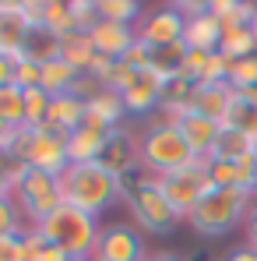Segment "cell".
<instances>
[{"label":"cell","mask_w":257,"mask_h":261,"mask_svg":"<svg viewBox=\"0 0 257 261\" xmlns=\"http://www.w3.org/2000/svg\"><path fill=\"white\" fill-rule=\"evenodd\" d=\"M152 254L145 247V237L141 229H134L127 222H117V226H106L99 244H95V261H145Z\"/></svg>","instance_id":"9"},{"label":"cell","mask_w":257,"mask_h":261,"mask_svg":"<svg viewBox=\"0 0 257 261\" xmlns=\"http://www.w3.org/2000/svg\"><path fill=\"white\" fill-rule=\"evenodd\" d=\"M145 261H187V258H180V254H173V251H152Z\"/></svg>","instance_id":"47"},{"label":"cell","mask_w":257,"mask_h":261,"mask_svg":"<svg viewBox=\"0 0 257 261\" xmlns=\"http://www.w3.org/2000/svg\"><path fill=\"white\" fill-rule=\"evenodd\" d=\"M43 29H46V32H53L56 39L78 32V21H74V7H71V0H46Z\"/></svg>","instance_id":"25"},{"label":"cell","mask_w":257,"mask_h":261,"mask_svg":"<svg viewBox=\"0 0 257 261\" xmlns=\"http://www.w3.org/2000/svg\"><path fill=\"white\" fill-rule=\"evenodd\" d=\"M124 201H127L137 229H145V233H169L180 222L176 208L166 201V194L159 191L155 176H137L134 184L127 180L124 184Z\"/></svg>","instance_id":"5"},{"label":"cell","mask_w":257,"mask_h":261,"mask_svg":"<svg viewBox=\"0 0 257 261\" xmlns=\"http://www.w3.org/2000/svg\"><path fill=\"white\" fill-rule=\"evenodd\" d=\"M222 127L240 130V134H247V138H254V141H257V106L236 92V99H233V106H229V113H225Z\"/></svg>","instance_id":"27"},{"label":"cell","mask_w":257,"mask_h":261,"mask_svg":"<svg viewBox=\"0 0 257 261\" xmlns=\"http://www.w3.org/2000/svg\"><path fill=\"white\" fill-rule=\"evenodd\" d=\"M113 130H102V127H92V124H81L67 138V159L71 166H85V163H99L102 152H106V141H109Z\"/></svg>","instance_id":"16"},{"label":"cell","mask_w":257,"mask_h":261,"mask_svg":"<svg viewBox=\"0 0 257 261\" xmlns=\"http://www.w3.org/2000/svg\"><path fill=\"white\" fill-rule=\"evenodd\" d=\"M243 155H254V138H247V134H240V130L222 127L218 141H215L212 159H229V163H236V159H243Z\"/></svg>","instance_id":"29"},{"label":"cell","mask_w":257,"mask_h":261,"mask_svg":"<svg viewBox=\"0 0 257 261\" xmlns=\"http://www.w3.org/2000/svg\"><path fill=\"white\" fill-rule=\"evenodd\" d=\"M250 205H254V191H243V187H215L212 194L187 216V222L201 237H225L229 229H236L240 222H247Z\"/></svg>","instance_id":"3"},{"label":"cell","mask_w":257,"mask_h":261,"mask_svg":"<svg viewBox=\"0 0 257 261\" xmlns=\"http://www.w3.org/2000/svg\"><path fill=\"white\" fill-rule=\"evenodd\" d=\"M218 53H222V57H229V60H247V57H254V53H257L254 29H250V25H243V29L225 32V36H222V46H218Z\"/></svg>","instance_id":"30"},{"label":"cell","mask_w":257,"mask_h":261,"mask_svg":"<svg viewBox=\"0 0 257 261\" xmlns=\"http://www.w3.org/2000/svg\"><path fill=\"white\" fill-rule=\"evenodd\" d=\"M88 117V102L85 99H78L74 92H67V95H56L53 99V110H49V127H56L60 134H74V130L85 124Z\"/></svg>","instance_id":"20"},{"label":"cell","mask_w":257,"mask_h":261,"mask_svg":"<svg viewBox=\"0 0 257 261\" xmlns=\"http://www.w3.org/2000/svg\"><path fill=\"white\" fill-rule=\"evenodd\" d=\"M173 124L180 127V134L187 138V145H190V152H194L197 159H212L215 141H218V134H222V124H215V120L194 113V110H187V113L176 117Z\"/></svg>","instance_id":"14"},{"label":"cell","mask_w":257,"mask_h":261,"mask_svg":"<svg viewBox=\"0 0 257 261\" xmlns=\"http://www.w3.org/2000/svg\"><path fill=\"white\" fill-rule=\"evenodd\" d=\"M194 88H197V82H190V78H183V74L169 78V82H166V88H162V102H159V113H162L166 120H176V117H183V113L190 110Z\"/></svg>","instance_id":"21"},{"label":"cell","mask_w":257,"mask_h":261,"mask_svg":"<svg viewBox=\"0 0 257 261\" xmlns=\"http://www.w3.org/2000/svg\"><path fill=\"white\" fill-rule=\"evenodd\" d=\"M229 85H233V92L257 88V53L247 57V60H233V67H229Z\"/></svg>","instance_id":"35"},{"label":"cell","mask_w":257,"mask_h":261,"mask_svg":"<svg viewBox=\"0 0 257 261\" xmlns=\"http://www.w3.org/2000/svg\"><path fill=\"white\" fill-rule=\"evenodd\" d=\"M78 99H85V102H92L99 92H102V82L95 78V74H78V82H74V88H71Z\"/></svg>","instance_id":"40"},{"label":"cell","mask_w":257,"mask_h":261,"mask_svg":"<svg viewBox=\"0 0 257 261\" xmlns=\"http://www.w3.org/2000/svg\"><path fill=\"white\" fill-rule=\"evenodd\" d=\"M60 191H64V205H74L88 216H102L113 201L124 198V184L109 170H102L99 163L85 166H67V173L60 176Z\"/></svg>","instance_id":"1"},{"label":"cell","mask_w":257,"mask_h":261,"mask_svg":"<svg viewBox=\"0 0 257 261\" xmlns=\"http://www.w3.org/2000/svg\"><path fill=\"white\" fill-rule=\"evenodd\" d=\"M233 99H236L233 85H197L194 88V99H190V110L215 120V124H222L229 106H233Z\"/></svg>","instance_id":"18"},{"label":"cell","mask_w":257,"mask_h":261,"mask_svg":"<svg viewBox=\"0 0 257 261\" xmlns=\"http://www.w3.org/2000/svg\"><path fill=\"white\" fill-rule=\"evenodd\" d=\"M25 60H36V64H49L60 57V39L46 29H32L28 39H25V49H21Z\"/></svg>","instance_id":"28"},{"label":"cell","mask_w":257,"mask_h":261,"mask_svg":"<svg viewBox=\"0 0 257 261\" xmlns=\"http://www.w3.org/2000/svg\"><path fill=\"white\" fill-rule=\"evenodd\" d=\"M28 21L21 18V0H0V53L4 57H21L28 39Z\"/></svg>","instance_id":"15"},{"label":"cell","mask_w":257,"mask_h":261,"mask_svg":"<svg viewBox=\"0 0 257 261\" xmlns=\"http://www.w3.org/2000/svg\"><path fill=\"white\" fill-rule=\"evenodd\" d=\"M247 244L257 247V201L250 205V212H247Z\"/></svg>","instance_id":"43"},{"label":"cell","mask_w":257,"mask_h":261,"mask_svg":"<svg viewBox=\"0 0 257 261\" xmlns=\"http://www.w3.org/2000/svg\"><path fill=\"white\" fill-rule=\"evenodd\" d=\"M127 106H124V99L117 95V92H99L92 102H88V117L85 124H92V127H102V130H117L124 127V120H127Z\"/></svg>","instance_id":"19"},{"label":"cell","mask_w":257,"mask_h":261,"mask_svg":"<svg viewBox=\"0 0 257 261\" xmlns=\"http://www.w3.org/2000/svg\"><path fill=\"white\" fill-rule=\"evenodd\" d=\"M88 39L95 46V53L99 57H109V60H124L134 43H137V29L134 25H117V21H95L92 25V32H88Z\"/></svg>","instance_id":"13"},{"label":"cell","mask_w":257,"mask_h":261,"mask_svg":"<svg viewBox=\"0 0 257 261\" xmlns=\"http://www.w3.org/2000/svg\"><path fill=\"white\" fill-rule=\"evenodd\" d=\"M67 258H71V254H67V251H60L56 244H49L43 254H39V261H67Z\"/></svg>","instance_id":"45"},{"label":"cell","mask_w":257,"mask_h":261,"mask_svg":"<svg viewBox=\"0 0 257 261\" xmlns=\"http://www.w3.org/2000/svg\"><path fill=\"white\" fill-rule=\"evenodd\" d=\"M88 74H95L99 82H102V88L106 92H124V88L130 85V78L137 74V71H130L124 60H109V57H95V64H92V71Z\"/></svg>","instance_id":"24"},{"label":"cell","mask_w":257,"mask_h":261,"mask_svg":"<svg viewBox=\"0 0 257 261\" xmlns=\"http://www.w3.org/2000/svg\"><path fill=\"white\" fill-rule=\"evenodd\" d=\"M14 201L21 208V216L28 219V226H39L43 219H49L60 205H64V191H60V176L28 170L21 176V184L14 187Z\"/></svg>","instance_id":"7"},{"label":"cell","mask_w":257,"mask_h":261,"mask_svg":"<svg viewBox=\"0 0 257 261\" xmlns=\"http://www.w3.org/2000/svg\"><path fill=\"white\" fill-rule=\"evenodd\" d=\"M14 85V57H4L0 53V88Z\"/></svg>","instance_id":"42"},{"label":"cell","mask_w":257,"mask_h":261,"mask_svg":"<svg viewBox=\"0 0 257 261\" xmlns=\"http://www.w3.org/2000/svg\"><path fill=\"white\" fill-rule=\"evenodd\" d=\"M254 194H257V166H254Z\"/></svg>","instance_id":"50"},{"label":"cell","mask_w":257,"mask_h":261,"mask_svg":"<svg viewBox=\"0 0 257 261\" xmlns=\"http://www.w3.org/2000/svg\"><path fill=\"white\" fill-rule=\"evenodd\" d=\"M155 184H159V191L166 194V201L176 208L180 219H187L215 191L212 176H208V159H194L190 166H183V170H176V173L155 176Z\"/></svg>","instance_id":"6"},{"label":"cell","mask_w":257,"mask_h":261,"mask_svg":"<svg viewBox=\"0 0 257 261\" xmlns=\"http://www.w3.org/2000/svg\"><path fill=\"white\" fill-rule=\"evenodd\" d=\"M162 88H166V82H162L155 71H137V74L130 78V85L120 92V99H124V106H127L130 117H145V113L159 110Z\"/></svg>","instance_id":"12"},{"label":"cell","mask_w":257,"mask_h":261,"mask_svg":"<svg viewBox=\"0 0 257 261\" xmlns=\"http://www.w3.org/2000/svg\"><path fill=\"white\" fill-rule=\"evenodd\" d=\"M99 18L117 21V25H134V21H141V4H134V0H99Z\"/></svg>","instance_id":"32"},{"label":"cell","mask_w":257,"mask_h":261,"mask_svg":"<svg viewBox=\"0 0 257 261\" xmlns=\"http://www.w3.org/2000/svg\"><path fill=\"white\" fill-rule=\"evenodd\" d=\"M32 170L49 176H64L71 159H67V134H60L56 127H36V145H32V159H28Z\"/></svg>","instance_id":"11"},{"label":"cell","mask_w":257,"mask_h":261,"mask_svg":"<svg viewBox=\"0 0 257 261\" xmlns=\"http://www.w3.org/2000/svg\"><path fill=\"white\" fill-rule=\"evenodd\" d=\"M60 57H64L78 74H88L99 53H95V46H92V39H88V32H71V36L60 39Z\"/></svg>","instance_id":"22"},{"label":"cell","mask_w":257,"mask_h":261,"mask_svg":"<svg viewBox=\"0 0 257 261\" xmlns=\"http://www.w3.org/2000/svg\"><path fill=\"white\" fill-rule=\"evenodd\" d=\"M0 120L11 127H25V92L21 88H0Z\"/></svg>","instance_id":"33"},{"label":"cell","mask_w":257,"mask_h":261,"mask_svg":"<svg viewBox=\"0 0 257 261\" xmlns=\"http://www.w3.org/2000/svg\"><path fill=\"white\" fill-rule=\"evenodd\" d=\"M11 138H14V127L0 120V152H7V145H11Z\"/></svg>","instance_id":"46"},{"label":"cell","mask_w":257,"mask_h":261,"mask_svg":"<svg viewBox=\"0 0 257 261\" xmlns=\"http://www.w3.org/2000/svg\"><path fill=\"white\" fill-rule=\"evenodd\" d=\"M53 110V95L46 88H28L25 92V127H46Z\"/></svg>","instance_id":"31"},{"label":"cell","mask_w":257,"mask_h":261,"mask_svg":"<svg viewBox=\"0 0 257 261\" xmlns=\"http://www.w3.org/2000/svg\"><path fill=\"white\" fill-rule=\"evenodd\" d=\"M152 53H155V49H148V46L137 39V43H134V49L124 57V64H127L130 71H148V67H152Z\"/></svg>","instance_id":"39"},{"label":"cell","mask_w":257,"mask_h":261,"mask_svg":"<svg viewBox=\"0 0 257 261\" xmlns=\"http://www.w3.org/2000/svg\"><path fill=\"white\" fill-rule=\"evenodd\" d=\"M250 29H254V36H257V11H254V21H250Z\"/></svg>","instance_id":"48"},{"label":"cell","mask_w":257,"mask_h":261,"mask_svg":"<svg viewBox=\"0 0 257 261\" xmlns=\"http://www.w3.org/2000/svg\"><path fill=\"white\" fill-rule=\"evenodd\" d=\"M254 159H257V141H254Z\"/></svg>","instance_id":"51"},{"label":"cell","mask_w":257,"mask_h":261,"mask_svg":"<svg viewBox=\"0 0 257 261\" xmlns=\"http://www.w3.org/2000/svg\"><path fill=\"white\" fill-rule=\"evenodd\" d=\"M46 247H49V240L43 237V229L39 226H25L21 229V251H25V261H39Z\"/></svg>","instance_id":"38"},{"label":"cell","mask_w":257,"mask_h":261,"mask_svg":"<svg viewBox=\"0 0 257 261\" xmlns=\"http://www.w3.org/2000/svg\"><path fill=\"white\" fill-rule=\"evenodd\" d=\"M74 82H78V71H74L64 57L43 64V88L53 95V99H56V95H67V92L74 88Z\"/></svg>","instance_id":"26"},{"label":"cell","mask_w":257,"mask_h":261,"mask_svg":"<svg viewBox=\"0 0 257 261\" xmlns=\"http://www.w3.org/2000/svg\"><path fill=\"white\" fill-rule=\"evenodd\" d=\"M137 138H141V170H145V176L176 173V170H183V166H190L197 159L190 152L187 138L180 134V127L173 120H166V117L152 120Z\"/></svg>","instance_id":"2"},{"label":"cell","mask_w":257,"mask_h":261,"mask_svg":"<svg viewBox=\"0 0 257 261\" xmlns=\"http://www.w3.org/2000/svg\"><path fill=\"white\" fill-rule=\"evenodd\" d=\"M222 25L212 11H201V14H190L187 18V29H183V46L187 49H197V53H218L222 46Z\"/></svg>","instance_id":"17"},{"label":"cell","mask_w":257,"mask_h":261,"mask_svg":"<svg viewBox=\"0 0 257 261\" xmlns=\"http://www.w3.org/2000/svg\"><path fill=\"white\" fill-rule=\"evenodd\" d=\"M14 88H21V92H28V88H43V64L18 57V60H14Z\"/></svg>","instance_id":"36"},{"label":"cell","mask_w":257,"mask_h":261,"mask_svg":"<svg viewBox=\"0 0 257 261\" xmlns=\"http://www.w3.org/2000/svg\"><path fill=\"white\" fill-rule=\"evenodd\" d=\"M39 229H43V237L49 244H56L71 258H92L95 254V244L102 237L99 219L81 212V208H74V205H60L49 219L39 222Z\"/></svg>","instance_id":"4"},{"label":"cell","mask_w":257,"mask_h":261,"mask_svg":"<svg viewBox=\"0 0 257 261\" xmlns=\"http://www.w3.org/2000/svg\"><path fill=\"white\" fill-rule=\"evenodd\" d=\"M225 261H257V247H250V244L247 247H236Z\"/></svg>","instance_id":"44"},{"label":"cell","mask_w":257,"mask_h":261,"mask_svg":"<svg viewBox=\"0 0 257 261\" xmlns=\"http://www.w3.org/2000/svg\"><path fill=\"white\" fill-rule=\"evenodd\" d=\"M67 261H95V258H67Z\"/></svg>","instance_id":"49"},{"label":"cell","mask_w":257,"mask_h":261,"mask_svg":"<svg viewBox=\"0 0 257 261\" xmlns=\"http://www.w3.org/2000/svg\"><path fill=\"white\" fill-rule=\"evenodd\" d=\"M0 261H25V251H21V233L0 237Z\"/></svg>","instance_id":"41"},{"label":"cell","mask_w":257,"mask_h":261,"mask_svg":"<svg viewBox=\"0 0 257 261\" xmlns=\"http://www.w3.org/2000/svg\"><path fill=\"white\" fill-rule=\"evenodd\" d=\"M99 166L109 170L120 184H127L130 173L141 166V138L127 127H117L109 134V141H106V152H102Z\"/></svg>","instance_id":"10"},{"label":"cell","mask_w":257,"mask_h":261,"mask_svg":"<svg viewBox=\"0 0 257 261\" xmlns=\"http://www.w3.org/2000/svg\"><path fill=\"white\" fill-rule=\"evenodd\" d=\"M21 208H18V201L14 198H4L0 201V237H11V233H21L28 222H21Z\"/></svg>","instance_id":"37"},{"label":"cell","mask_w":257,"mask_h":261,"mask_svg":"<svg viewBox=\"0 0 257 261\" xmlns=\"http://www.w3.org/2000/svg\"><path fill=\"white\" fill-rule=\"evenodd\" d=\"M25 173H28L25 163H14L11 155L0 152V201H4V198H14V187L21 184V176H25Z\"/></svg>","instance_id":"34"},{"label":"cell","mask_w":257,"mask_h":261,"mask_svg":"<svg viewBox=\"0 0 257 261\" xmlns=\"http://www.w3.org/2000/svg\"><path fill=\"white\" fill-rule=\"evenodd\" d=\"M183 29H187V18L180 14V7L176 4H162V7H152L148 14H141L137 39L148 49H166V46L183 43Z\"/></svg>","instance_id":"8"},{"label":"cell","mask_w":257,"mask_h":261,"mask_svg":"<svg viewBox=\"0 0 257 261\" xmlns=\"http://www.w3.org/2000/svg\"><path fill=\"white\" fill-rule=\"evenodd\" d=\"M208 11L218 18L222 32H233V29H243V25H250V21H254L257 4H243V0H212V4H208Z\"/></svg>","instance_id":"23"}]
</instances>
